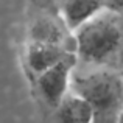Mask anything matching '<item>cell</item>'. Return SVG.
<instances>
[{
  "instance_id": "5",
  "label": "cell",
  "mask_w": 123,
  "mask_h": 123,
  "mask_svg": "<svg viewBox=\"0 0 123 123\" xmlns=\"http://www.w3.org/2000/svg\"><path fill=\"white\" fill-rule=\"evenodd\" d=\"M69 51L61 44H50V42H41V41H30L27 47V62L28 67L36 75L45 72L51 66L58 64L67 58Z\"/></svg>"
},
{
  "instance_id": "2",
  "label": "cell",
  "mask_w": 123,
  "mask_h": 123,
  "mask_svg": "<svg viewBox=\"0 0 123 123\" xmlns=\"http://www.w3.org/2000/svg\"><path fill=\"white\" fill-rule=\"evenodd\" d=\"M122 14L103 11L75 31L76 56L93 66L108 64L123 48Z\"/></svg>"
},
{
  "instance_id": "4",
  "label": "cell",
  "mask_w": 123,
  "mask_h": 123,
  "mask_svg": "<svg viewBox=\"0 0 123 123\" xmlns=\"http://www.w3.org/2000/svg\"><path fill=\"white\" fill-rule=\"evenodd\" d=\"M103 11H106L105 0H61V19L72 33Z\"/></svg>"
},
{
  "instance_id": "1",
  "label": "cell",
  "mask_w": 123,
  "mask_h": 123,
  "mask_svg": "<svg viewBox=\"0 0 123 123\" xmlns=\"http://www.w3.org/2000/svg\"><path fill=\"white\" fill-rule=\"evenodd\" d=\"M70 90L83 97L93 111V123H117L123 109V75L92 70L72 75Z\"/></svg>"
},
{
  "instance_id": "6",
  "label": "cell",
  "mask_w": 123,
  "mask_h": 123,
  "mask_svg": "<svg viewBox=\"0 0 123 123\" xmlns=\"http://www.w3.org/2000/svg\"><path fill=\"white\" fill-rule=\"evenodd\" d=\"M58 123H93V111L90 105L70 90L56 106Z\"/></svg>"
},
{
  "instance_id": "7",
  "label": "cell",
  "mask_w": 123,
  "mask_h": 123,
  "mask_svg": "<svg viewBox=\"0 0 123 123\" xmlns=\"http://www.w3.org/2000/svg\"><path fill=\"white\" fill-rule=\"evenodd\" d=\"M105 8L106 11L123 14V0H105Z\"/></svg>"
},
{
  "instance_id": "8",
  "label": "cell",
  "mask_w": 123,
  "mask_h": 123,
  "mask_svg": "<svg viewBox=\"0 0 123 123\" xmlns=\"http://www.w3.org/2000/svg\"><path fill=\"white\" fill-rule=\"evenodd\" d=\"M117 123H123V109H122V112H120V117H118V122Z\"/></svg>"
},
{
  "instance_id": "3",
  "label": "cell",
  "mask_w": 123,
  "mask_h": 123,
  "mask_svg": "<svg viewBox=\"0 0 123 123\" xmlns=\"http://www.w3.org/2000/svg\"><path fill=\"white\" fill-rule=\"evenodd\" d=\"M76 64V55H69L59 61L58 64L51 66L45 72L37 75V87L41 95L50 106L56 108L62 98L70 92L72 75Z\"/></svg>"
}]
</instances>
